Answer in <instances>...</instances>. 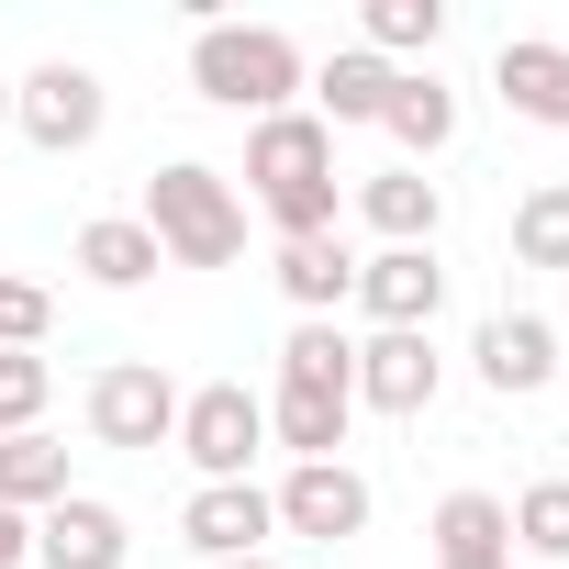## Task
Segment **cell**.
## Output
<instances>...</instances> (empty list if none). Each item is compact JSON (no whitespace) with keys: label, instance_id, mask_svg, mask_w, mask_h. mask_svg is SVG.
Here are the masks:
<instances>
[{"label":"cell","instance_id":"obj_1","mask_svg":"<svg viewBox=\"0 0 569 569\" xmlns=\"http://www.w3.org/2000/svg\"><path fill=\"white\" fill-rule=\"evenodd\" d=\"M246 179L279 223V246H302V234H336V134L313 112H268L246 134Z\"/></svg>","mask_w":569,"mask_h":569},{"label":"cell","instance_id":"obj_2","mask_svg":"<svg viewBox=\"0 0 569 569\" xmlns=\"http://www.w3.org/2000/svg\"><path fill=\"white\" fill-rule=\"evenodd\" d=\"M134 223L157 234L168 268H234V257H246V201H234V179L201 168V157H168V168L146 179V212H134Z\"/></svg>","mask_w":569,"mask_h":569},{"label":"cell","instance_id":"obj_3","mask_svg":"<svg viewBox=\"0 0 569 569\" xmlns=\"http://www.w3.org/2000/svg\"><path fill=\"white\" fill-rule=\"evenodd\" d=\"M190 90L268 123V112H291V90H302V46L279 23H201L190 34Z\"/></svg>","mask_w":569,"mask_h":569},{"label":"cell","instance_id":"obj_4","mask_svg":"<svg viewBox=\"0 0 569 569\" xmlns=\"http://www.w3.org/2000/svg\"><path fill=\"white\" fill-rule=\"evenodd\" d=\"M201 480H246V458L268 447V402L246 391V380H201V391H179V436H168Z\"/></svg>","mask_w":569,"mask_h":569},{"label":"cell","instance_id":"obj_5","mask_svg":"<svg viewBox=\"0 0 569 569\" xmlns=\"http://www.w3.org/2000/svg\"><path fill=\"white\" fill-rule=\"evenodd\" d=\"M12 123H23L46 157H79V146H101L112 101H101V79H90L79 57H46L34 79H12Z\"/></svg>","mask_w":569,"mask_h":569},{"label":"cell","instance_id":"obj_6","mask_svg":"<svg viewBox=\"0 0 569 569\" xmlns=\"http://www.w3.org/2000/svg\"><path fill=\"white\" fill-rule=\"evenodd\" d=\"M90 436H101V447H168V436H179V380H168L157 358L101 369V380H90Z\"/></svg>","mask_w":569,"mask_h":569},{"label":"cell","instance_id":"obj_7","mask_svg":"<svg viewBox=\"0 0 569 569\" xmlns=\"http://www.w3.org/2000/svg\"><path fill=\"white\" fill-rule=\"evenodd\" d=\"M358 302H369V325H380V336H425V325H436V302H447L436 246H380V257H358Z\"/></svg>","mask_w":569,"mask_h":569},{"label":"cell","instance_id":"obj_8","mask_svg":"<svg viewBox=\"0 0 569 569\" xmlns=\"http://www.w3.org/2000/svg\"><path fill=\"white\" fill-rule=\"evenodd\" d=\"M268 502H279V525H291V536H313V547H336V536H358V525H369V480H358L347 458H313V469H291Z\"/></svg>","mask_w":569,"mask_h":569},{"label":"cell","instance_id":"obj_9","mask_svg":"<svg viewBox=\"0 0 569 569\" xmlns=\"http://www.w3.org/2000/svg\"><path fill=\"white\" fill-rule=\"evenodd\" d=\"M134 558V525L90 491H68L57 513H34V569H123Z\"/></svg>","mask_w":569,"mask_h":569},{"label":"cell","instance_id":"obj_10","mask_svg":"<svg viewBox=\"0 0 569 569\" xmlns=\"http://www.w3.org/2000/svg\"><path fill=\"white\" fill-rule=\"evenodd\" d=\"M268 525H279V502H268L257 480H201V491H190V513H179V536H190L212 569H223V558H257V536H268Z\"/></svg>","mask_w":569,"mask_h":569},{"label":"cell","instance_id":"obj_11","mask_svg":"<svg viewBox=\"0 0 569 569\" xmlns=\"http://www.w3.org/2000/svg\"><path fill=\"white\" fill-rule=\"evenodd\" d=\"M469 358H480V380H491L502 402H525V391L558 380V325H547V313H491Z\"/></svg>","mask_w":569,"mask_h":569},{"label":"cell","instance_id":"obj_12","mask_svg":"<svg viewBox=\"0 0 569 569\" xmlns=\"http://www.w3.org/2000/svg\"><path fill=\"white\" fill-rule=\"evenodd\" d=\"M436 380H447V358H436L425 336H369V347H358V402H369V413H402V425H413V413L436 402Z\"/></svg>","mask_w":569,"mask_h":569},{"label":"cell","instance_id":"obj_13","mask_svg":"<svg viewBox=\"0 0 569 569\" xmlns=\"http://www.w3.org/2000/svg\"><path fill=\"white\" fill-rule=\"evenodd\" d=\"M491 90L525 112V123H547V134H569V46H536V34H502V57H491Z\"/></svg>","mask_w":569,"mask_h":569},{"label":"cell","instance_id":"obj_14","mask_svg":"<svg viewBox=\"0 0 569 569\" xmlns=\"http://www.w3.org/2000/svg\"><path fill=\"white\" fill-rule=\"evenodd\" d=\"M425 536H436V569H513V513L491 491H447Z\"/></svg>","mask_w":569,"mask_h":569},{"label":"cell","instance_id":"obj_15","mask_svg":"<svg viewBox=\"0 0 569 569\" xmlns=\"http://www.w3.org/2000/svg\"><path fill=\"white\" fill-rule=\"evenodd\" d=\"M380 134H391L402 157H436V146H458V90H447L436 68H402V79H391V101H380Z\"/></svg>","mask_w":569,"mask_h":569},{"label":"cell","instance_id":"obj_16","mask_svg":"<svg viewBox=\"0 0 569 569\" xmlns=\"http://www.w3.org/2000/svg\"><path fill=\"white\" fill-rule=\"evenodd\" d=\"M279 291L302 302V325H336V302H358V257L336 234H302V246H279Z\"/></svg>","mask_w":569,"mask_h":569},{"label":"cell","instance_id":"obj_17","mask_svg":"<svg viewBox=\"0 0 569 569\" xmlns=\"http://www.w3.org/2000/svg\"><path fill=\"white\" fill-rule=\"evenodd\" d=\"M57 502H68V447H57L46 425H34V436H0V513L34 525V513H57Z\"/></svg>","mask_w":569,"mask_h":569},{"label":"cell","instance_id":"obj_18","mask_svg":"<svg viewBox=\"0 0 569 569\" xmlns=\"http://www.w3.org/2000/svg\"><path fill=\"white\" fill-rule=\"evenodd\" d=\"M79 268L101 279V291H146L168 257H157V234H146L134 212H101V223H79Z\"/></svg>","mask_w":569,"mask_h":569},{"label":"cell","instance_id":"obj_19","mask_svg":"<svg viewBox=\"0 0 569 569\" xmlns=\"http://www.w3.org/2000/svg\"><path fill=\"white\" fill-rule=\"evenodd\" d=\"M279 391L358 402V336H336V325H291V347H279Z\"/></svg>","mask_w":569,"mask_h":569},{"label":"cell","instance_id":"obj_20","mask_svg":"<svg viewBox=\"0 0 569 569\" xmlns=\"http://www.w3.org/2000/svg\"><path fill=\"white\" fill-rule=\"evenodd\" d=\"M391 79H402V68H380L369 46H347V57H325V68H313V101H325L313 123H325V134H336V123H380V101H391Z\"/></svg>","mask_w":569,"mask_h":569},{"label":"cell","instance_id":"obj_21","mask_svg":"<svg viewBox=\"0 0 569 569\" xmlns=\"http://www.w3.org/2000/svg\"><path fill=\"white\" fill-rule=\"evenodd\" d=\"M358 212L380 223V246H436V212H447V201H436L425 168H380V179L358 190Z\"/></svg>","mask_w":569,"mask_h":569},{"label":"cell","instance_id":"obj_22","mask_svg":"<svg viewBox=\"0 0 569 569\" xmlns=\"http://www.w3.org/2000/svg\"><path fill=\"white\" fill-rule=\"evenodd\" d=\"M347 413H358V402H325V391H279V402H268V436L291 447V469H313V458H336V447H347Z\"/></svg>","mask_w":569,"mask_h":569},{"label":"cell","instance_id":"obj_23","mask_svg":"<svg viewBox=\"0 0 569 569\" xmlns=\"http://www.w3.org/2000/svg\"><path fill=\"white\" fill-rule=\"evenodd\" d=\"M513 268H569V179H536L513 201Z\"/></svg>","mask_w":569,"mask_h":569},{"label":"cell","instance_id":"obj_24","mask_svg":"<svg viewBox=\"0 0 569 569\" xmlns=\"http://www.w3.org/2000/svg\"><path fill=\"white\" fill-rule=\"evenodd\" d=\"M358 34H369V57H380V68H391V57H436L447 0H369V12H358Z\"/></svg>","mask_w":569,"mask_h":569},{"label":"cell","instance_id":"obj_25","mask_svg":"<svg viewBox=\"0 0 569 569\" xmlns=\"http://www.w3.org/2000/svg\"><path fill=\"white\" fill-rule=\"evenodd\" d=\"M502 513H513V547H525V558H569V480H536V491H513Z\"/></svg>","mask_w":569,"mask_h":569},{"label":"cell","instance_id":"obj_26","mask_svg":"<svg viewBox=\"0 0 569 569\" xmlns=\"http://www.w3.org/2000/svg\"><path fill=\"white\" fill-rule=\"evenodd\" d=\"M46 325H57V302L34 279H0V358H46Z\"/></svg>","mask_w":569,"mask_h":569},{"label":"cell","instance_id":"obj_27","mask_svg":"<svg viewBox=\"0 0 569 569\" xmlns=\"http://www.w3.org/2000/svg\"><path fill=\"white\" fill-rule=\"evenodd\" d=\"M46 391H57V369H46V358H0V436H34Z\"/></svg>","mask_w":569,"mask_h":569},{"label":"cell","instance_id":"obj_28","mask_svg":"<svg viewBox=\"0 0 569 569\" xmlns=\"http://www.w3.org/2000/svg\"><path fill=\"white\" fill-rule=\"evenodd\" d=\"M23 558H34V525H23V513H0V569H23Z\"/></svg>","mask_w":569,"mask_h":569},{"label":"cell","instance_id":"obj_29","mask_svg":"<svg viewBox=\"0 0 569 569\" xmlns=\"http://www.w3.org/2000/svg\"><path fill=\"white\" fill-rule=\"evenodd\" d=\"M223 569H279V558H223Z\"/></svg>","mask_w":569,"mask_h":569},{"label":"cell","instance_id":"obj_30","mask_svg":"<svg viewBox=\"0 0 569 569\" xmlns=\"http://www.w3.org/2000/svg\"><path fill=\"white\" fill-rule=\"evenodd\" d=\"M0 123H12V79H0Z\"/></svg>","mask_w":569,"mask_h":569}]
</instances>
